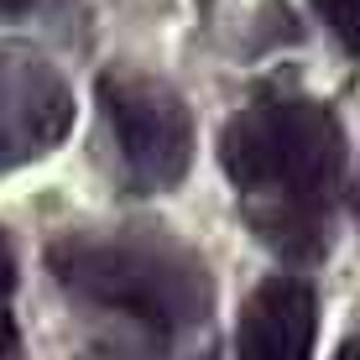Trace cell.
<instances>
[{
    "label": "cell",
    "instance_id": "obj_7",
    "mask_svg": "<svg viewBox=\"0 0 360 360\" xmlns=\"http://www.w3.org/2000/svg\"><path fill=\"white\" fill-rule=\"evenodd\" d=\"M11 292H16V256H11V240L0 235V314H6Z\"/></svg>",
    "mask_w": 360,
    "mask_h": 360
},
{
    "label": "cell",
    "instance_id": "obj_9",
    "mask_svg": "<svg viewBox=\"0 0 360 360\" xmlns=\"http://www.w3.org/2000/svg\"><path fill=\"white\" fill-rule=\"evenodd\" d=\"M6 334H11V324H6V314H0V350H6Z\"/></svg>",
    "mask_w": 360,
    "mask_h": 360
},
{
    "label": "cell",
    "instance_id": "obj_10",
    "mask_svg": "<svg viewBox=\"0 0 360 360\" xmlns=\"http://www.w3.org/2000/svg\"><path fill=\"white\" fill-rule=\"evenodd\" d=\"M340 360H355V345H350V350H340Z\"/></svg>",
    "mask_w": 360,
    "mask_h": 360
},
{
    "label": "cell",
    "instance_id": "obj_8",
    "mask_svg": "<svg viewBox=\"0 0 360 360\" xmlns=\"http://www.w3.org/2000/svg\"><path fill=\"white\" fill-rule=\"evenodd\" d=\"M32 0H0V16H16V11H27Z\"/></svg>",
    "mask_w": 360,
    "mask_h": 360
},
{
    "label": "cell",
    "instance_id": "obj_5",
    "mask_svg": "<svg viewBox=\"0 0 360 360\" xmlns=\"http://www.w3.org/2000/svg\"><path fill=\"white\" fill-rule=\"evenodd\" d=\"M319 334V297L303 277H266L245 297L240 334H235V360H308Z\"/></svg>",
    "mask_w": 360,
    "mask_h": 360
},
{
    "label": "cell",
    "instance_id": "obj_3",
    "mask_svg": "<svg viewBox=\"0 0 360 360\" xmlns=\"http://www.w3.org/2000/svg\"><path fill=\"white\" fill-rule=\"evenodd\" d=\"M99 105L115 131L120 162L136 178V188L162 193L178 188L193 167V115L188 99L167 79L141 68H110L99 79Z\"/></svg>",
    "mask_w": 360,
    "mask_h": 360
},
{
    "label": "cell",
    "instance_id": "obj_6",
    "mask_svg": "<svg viewBox=\"0 0 360 360\" xmlns=\"http://www.w3.org/2000/svg\"><path fill=\"white\" fill-rule=\"evenodd\" d=\"M314 6L324 11V21L345 37V47H355V16H360V0H314Z\"/></svg>",
    "mask_w": 360,
    "mask_h": 360
},
{
    "label": "cell",
    "instance_id": "obj_2",
    "mask_svg": "<svg viewBox=\"0 0 360 360\" xmlns=\"http://www.w3.org/2000/svg\"><path fill=\"white\" fill-rule=\"evenodd\" d=\"M47 266L68 292L157 334H188L214 308L209 266L157 230H68L47 245Z\"/></svg>",
    "mask_w": 360,
    "mask_h": 360
},
{
    "label": "cell",
    "instance_id": "obj_1",
    "mask_svg": "<svg viewBox=\"0 0 360 360\" xmlns=\"http://www.w3.org/2000/svg\"><path fill=\"white\" fill-rule=\"evenodd\" d=\"M256 240L288 262H314L329 245L334 204L345 193V136L324 105L303 94L256 99L219 141Z\"/></svg>",
    "mask_w": 360,
    "mask_h": 360
},
{
    "label": "cell",
    "instance_id": "obj_4",
    "mask_svg": "<svg viewBox=\"0 0 360 360\" xmlns=\"http://www.w3.org/2000/svg\"><path fill=\"white\" fill-rule=\"evenodd\" d=\"M73 131V89L63 68L32 42H0V172L42 162Z\"/></svg>",
    "mask_w": 360,
    "mask_h": 360
}]
</instances>
